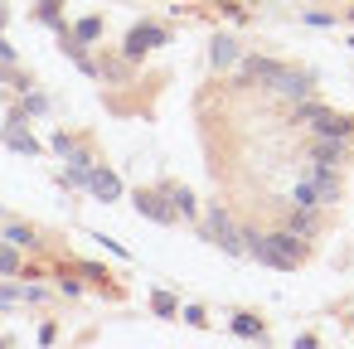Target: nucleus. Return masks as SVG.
<instances>
[{"mask_svg": "<svg viewBox=\"0 0 354 349\" xmlns=\"http://www.w3.org/2000/svg\"><path fill=\"white\" fill-rule=\"evenodd\" d=\"M0 25H6V10H0Z\"/></svg>", "mask_w": 354, "mask_h": 349, "instance_id": "aec40b11", "label": "nucleus"}, {"mask_svg": "<svg viewBox=\"0 0 354 349\" xmlns=\"http://www.w3.org/2000/svg\"><path fill=\"white\" fill-rule=\"evenodd\" d=\"M15 272H20V252L0 247V276H15Z\"/></svg>", "mask_w": 354, "mask_h": 349, "instance_id": "2eb2a0df", "label": "nucleus"}, {"mask_svg": "<svg viewBox=\"0 0 354 349\" xmlns=\"http://www.w3.org/2000/svg\"><path fill=\"white\" fill-rule=\"evenodd\" d=\"M209 59H214V68H228V64L238 59V39L218 35V39H214V49H209Z\"/></svg>", "mask_w": 354, "mask_h": 349, "instance_id": "9d476101", "label": "nucleus"}, {"mask_svg": "<svg viewBox=\"0 0 354 349\" xmlns=\"http://www.w3.org/2000/svg\"><path fill=\"white\" fill-rule=\"evenodd\" d=\"M339 160H344V141H315V151H310L315 170H335Z\"/></svg>", "mask_w": 354, "mask_h": 349, "instance_id": "6e6552de", "label": "nucleus"}, {"mask_svg": "<svg viewBox=\"0 0 354 349\" xmlns=\"http://www.w3.org/2000/svg\"><path fill=\"white\" fill-rule=\"evenodd\" d=\"M170 199H175L170 209H180V214H189V218H194V194H189V189H170Z\"/></svg>", "mask_w": 354, "mask_h": 349, "instance_id": "4468645a", "label": "nucleus"}, {"mask_svg": "<svg viewBox=\"0 0 354 349\" xmlns=\"http://www.w3.org/2000/svg\"><path fill=\"white\" fill-rule=\"evenodd\" d=\"M6 243H10V247H35L39 238H35V228H25V223H6Z\"/></svg>", "mask_w": 354, "mask_h": 349, "instance_id": "9b49d317", "label": "nucleus"}, {"mask_svg": "<svg viewBox=\"0 0 354 349\" xmlns=\"http://www.w3.org/2000/svg\"><path fill=\"white\" fill-rule=\"evenodd\" d=\"M151 305H156L160 315H175V296H170V291H156V296H151Z\"/></svg>", "mask_w": 354, "mask_h": 349, "instance_id": "f3484780", "label": "nucleus"}, {"mask_svg": "<svg viewBox=\"0 0 354 349\" xmlns=\"http://www.w3.org/2000/svg\"><path fill=\"white\" fill-rule=\"evenodd\" d=\"M73 35H78L83 44H93V39L102 35V20H78V30H73Z\"/></svg>", "mask_w": 354, "mask_h": 349, "instance_id": "ddd939ff", "label": "nucleus"}, {"mask_svg": "<svg viewBox=\"0 0 354 349\" xmlns=\"http://www.w3.org/2000/svg\"><path fill=\"white\" fill-rule=\"evenodd\" d=\"M301 117H310V126L320 131V141H344V136L354 131L349 117H335V112H325V107H301Z\"/></svg>", "mask_w": 354, "mask_h": 349, "instance_id": "7ed1b4c3", "label": "nucleus"}, {"mask_svg": "<svg viewBox=\"0 0 354 349\" xmlns=\"http://www.w3.org/2000/svg\"><path fill=\"white\" fill-rule=\"evenodd\" d=\"M272 88L286 93V97H306V93H310V78H306V73H291V68H277Z\"/></svg>", "mask_w": 354, "mask_h": 349, "instance_id": "0eeeda50", "label": "nucleus"}, {"mask_svg": "<svg viewBox=\"0 0 354 349\" xmlns=\"http://www.w3.org/2000/svg\"><path fill=\"white\" fill-rule=\"evenodd\" d=\"M136 209H141L146 218H156V223H170V218H175V209H170V204H160L156 194H136Z\"/></svg>", "mask_w": 354, "mask_h": 349, "instance_id": "1a4fd4ad", "label": "nucleus"}, {"mask_svg": "<svg viewBox=\"0 0 354 349\" xmlns=\"http://www.w3.org/2000/svg\"><path fill=\"white\" fill-rule=\"evenodd\" d=\"M233 330H238V334H252V339L262 334V325H257L252 315H233Z\"/></svg>", "mask_w": 354, "mask_h": 349, "instance_id": "dca6fc26", "label": "nucleus"}, {"mask_svg": "<svg viewBox=\"0 0 354 349\" xmlns=\"http://www.w3.org/2000/svg\"><path fill=\"white\" fill-rule=\"evenodd\" d=\"M0 59H6V64H10V59H15V49H10V44H6V39H0Z\"/></svg>", "mask_w": 354, "mask_h": 349, "instance_id": "6ab92c4d", "label": "nucleus"}, {"mask_svg": "<svg viewBox=\"0 0 354 349\" xmlns=\"http://www.w3.org/2000/svg\"><path fill=\"white\" fill-rule=\"evenodd\" d=\"M156 44H165V30H160V25H136L122 49H127V59H141V54H151Z\"/></svg>", "mask_w": 354, "mask_h": 349, "instance_id": "20e7f679", "label": "nucleus"}, {"mask_svg": "<svg viewBox=\"0 0 354 349\" xmlns=\"http://www.w3.org/2000/svg\"><path fill=\"white\" fill-rule=\"evenodd\" d=\"M349 49H354V39H349Z\"/></svg>", "mask_w": 354, "mask_h": 349, "instance_id": "412c9836", "label": "nucleus"}, {"mask_svg": "<svg viewBox=\"0 0 354 349\" xmlns=\"http://www.w3.org/2000/svg\"><path fill=\"white\" fill-rule=\"evenodd\" d=\"M243 252H252L257 262H267V267H277V272H291L296 262H301V243L291 238V233H248V247Z\"/></svg>", "mask_w": 354, "mask_h": 349, "instance_id": "f257e3e1", "label": "nucleus"}, {"mask_svg": "<svg viewBox=\"0 0 354 349\" xmlns=\"http://www.w3.org/2000/svg\"><path fill=\"white\" fill-rule=\"evenodd\" d=\"M25 112H49V102H44L39 93H30V97H25Z\"/></svg>", "mask_w": 354, "mask_h": 349, "instance_id": "a211bd4d", "label": "nucleus"}, {"mask_svg": "<svg viewBox=\"0 0 354 349\" xmlns=\"http://www.w3.org/2000/svg\"><path fill=\"white\" fill-rule=\"evenodd\" d=\"M83 189H88V194H97L102 204H112V199H122V180H117L112 170H88V180H83Z\"/></svg>", "mask_w": 354, "mask_h": 349, "instance_id": "39448f33", "label": "nucleus"}, {"mask_svg": "<svg viewBox=\"0 0 354 349\" xmlns=\"http://www.w3.org/2000/svg\"><path fill=\"white\" fill-rule=\"evenodd\" d=\"M204 238L218 243L223 252H243V247H248V233L228 218V209H209V218H204Z\"/></svg>", "mask_w": 354, "mask_h": 349, "instance_id": "f03ea898", "label": "nucleus"}, {"mask_svg": "<svg viewBox=\"0 0 354 349\" xmlns=\"http://www.w3.org/2000/svg\"><path fill=\"white\" fill-rule=\"evenodd\" d=\"M306 233H315V209H296L291 214V238H306Z\"/></svg>", "mask_w": 354, "mask_h": 349, "instance_id": "f8f14e48", "label": "nucleus"}, {"mask_svg": "<svg viewBox=\"0 0 354 349\" xmlns=\"http://www.w3.org/2000/svg\"><path fill=\"white\" fill-rule=\"evenodd\" d=\"M6 146H10V151H25V155H39V141L25 131V117H20V112H15L10 126H6Z\"/></svg>", "mask_w": 354, "mask_h": 349, "instance_id": "423d86ee", "label": "nucleus"}, {"mask_svg": "<svg viewBox=\"0 0 354 349\" xmlns=\"http://www.w3.org/2000/svg\"><path fill=\"white\" fill-rule=\"evenodd\" d=\"M0 349H6V344H0Z\"/></svg>", "mask_w": 354, "mask_h": 349, "instance_id": "4be33fe9", "label": "nucleus"}]
</instances>
